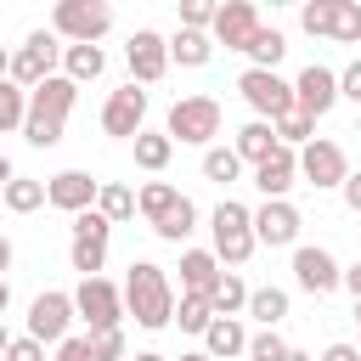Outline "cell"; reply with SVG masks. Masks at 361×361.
<instances>
[{
	"mask_svg": "<svg viewBox=\"0 0 361 361\" xmlns=\"http://www.w3.org/2000/svg\"><path fill=\"white\" fill-rule=\"evenodd\" d=\"M124 316H135V327L158 333L175 322V288H169V271L152 265V259H130V276H124Z\"/></svg>",
	"mask_w": 361,
	"mask_h": 361,
	"instance_id": "cell-1",
	"label": "cell"
},
{
	"mask_svg": "<svg viewBox=\"0 0 361 361\" xmlns=\"http://www.w3.org/2000/svg\"><path fill=\"white\" fill-rule=\"evenodd\" d=\"M73 102H79V85H73L68 73L45 79L39 90H28V118H23V135H28L34 147H56V141H62V130H68Z\"/></svg>",
	"mask_w": 361,
	"mask_h": 361,
	"instance_id": "cell-2",
	"label": "cell"
},
{
	"mask_svg": "<svg viewBox=\"0 0 361 361\" xmlns=\"http://www.w3.org/2000/svg\"><path fill=\"white\" fill-rule=\"evenodd\" d=\"M209 231H214V259L231 271V265H248V254L259 248V237H254V209L248 203H237V197H226L214 214H209Z\"/></svg>",
	"mask_w": 361,
	"mask_h": 361,
	"instance_id": "cell-3",
	"label": "cell"
},
{
	"mask_svg": "<svg viewBox=\"0 0 361 361\" xmlns=\"http://www.w3.org/2000/svg\"><path fill=\"white\" fill-rule=\"evenodd\" d=\"M113 28V6L107 0H56L51 6V34L68 45H96Z\"/></svg>",
	"mask_w": 361,
	"mask_h": 361,
	"instance_id": "cell-4",
	"label": "cell"
},
{
	"mask_svg": "<svg viewBox=\"0 0 361 361\" xmlns=\"http://www.w3.org/2000/svg\"><path fill=\"white\" fill-rule=\"evenodd\" d=\"M164 135L180 147H209L220 135V102L214 96H180L164 118Z\"/></svg>",
	"mask_w": 361,
	"mask_h": 361,
	"instance_id": "cell-5",
	"label": "cell"
},
{
	"mask_svg": "<svg viewBox=\"0 0 361 361\" xmlns=\"http://www.w3.org/2000/svg\"><path fill=\"white\" fill-rule=\"evenodd\" d=\"M56 62H62V39H56L51 28H34V34L11 51V85L39 90L45 79H56Z\"/></svg>",
	"mask_w": 361,
	"mask_h": 361,
	"instance_id": "cell-6",
	"label": "cell"
},
{
	"mask_svg": "<svg viewBox=\"0 0 361 361\" xmlns=\"http://www.w3.org/2000/svg\"><path fill=\"white\" fill-rule=\"evenodd\" d=\"M73 310L90 333H113V327H124V288H113L107 276H79Z\"/></svg>",
	"mask_w": 361,
	"mask_h": 361,
	"instance_id": "cell-7",
	"label": "cell"
},
{
	"mask_svg": "<svg viewBox=\"0 0 361 361\" xmlns=\"http://www.w3.org/2000/svg\"><path fill=\"white\" fill-rule=\"evenodd\" d=\"M237 90H243V102H248V107H254L265 124H276V118L299 113V102H293V85H288L282 73H265V68H243Z\"/></svg>",
	"mask_w": 361,
	"mask_h": 361,
	"instance_id": "cell-8",
	"label": "cell"
},
{
	"mask_svg": "<svg viewBox=\"0 0 361 361\" xmlns=\"http://www.w3.org/2000/svg\"><path fill=\"white\" fill-rule=\"evenodd\" d=\"M299 23H305V34H327L338 45H355L361 39V6L355 0H305L299 6Z\"/></svg>",
	"mask_w": 361,
	"mask_h": 361,
	"instance_id": "cell-9",
	"label": "cell"
},
{
	"mask_svg": "<svg viewBox=\"0 0 361 361\" xmlns=\"http://www.w3.org/2000/svg\"><path fill=\"white\" fill-rule=\"evenodd\" d=\"M299 180H310L316 192H338V186L350 180V158H344V147L327 141V135H316L310 147H299Z\"/></svg>",
	"mask_w": 361,
	"mask_h": 361,
	"instance_id": "cell-10",
	"label": "cell"
},
{
	"mask_svg": "<svg viewBox=\"0 0 361 361\" xmlns=\"http://www.w3.org/2000/svg\"><path fill=\"white\" fill-rule=\"evenodd\" d=\"M73 322H79V310H73V293H62V288H45L28 305V338H39V344H62Z\"/></svg>",
	"mask_w": 361,
	"mask_h": 361,
	"instance_id": "cell-11",
	"label": "cell"
},
{
	"mask_svg": "<svg viewBox=\"0 0 361 361\" xmlns=\"http://www.w3.org/2000/svg\"><path fill=\"white\" fill-rule=\"evenodd\" d=\"M124 62H130V85H158L169 73V39L158 28H135L124 39Z\"/></svg>",
	"mask_w": 361,
	"mask_h": 361,
	"instance_id": "cell-12",
	"label": "cell"
},
{
	"mask_svg": "<svg viewBox=\"0 0 361 361\" xmlns=\"http://www.w3.org/2000/svg\"><path fill=\"white\" fill-rule=\"evenodd\" d=\"M259 28H265V23H259V6H254V0H226V6L214 11L209 39H214V45H226V51H248Z\"/></svg>",
	"mask_w": 361,
	"mask_h": 361,
	"instance_id": "cell-13",
	"label": "cell"
},
{
	"mask_svg": "<svg viewBox=\"0 0 361 361\" xmlns=\"http://www.w3.org/2000/svg\"><path fill=\"white\" fill-rule=\"evenodd\" d=\"M102 130L118 135V141H135V135L147 130V90H135V85L113 90V96L102 102Z\"/></svg>",
	"mask_w": 361,
	"mask_h": 361,
	"instance_id": "cell-14",
	"label": "cell"
},
{
	"mask_svg": "<svg viewBox=\"0 0 361 361\" xmlns=\"http://www.w3.org/2000/svg\"><path fill=\"white\" fill-rule=\"evenodd\" d=\"M293 102H299V113H305V118L333 113V102H338V73H333V68H322V62L299 68V79H293Z\"/></svg>",
	"mask_w": 361,
	"mask_h": 361,
	"instance_id": "cell-15",
	"label": "cell"
},
{
	"mask_svg": "<svg viewBox=\"0 0 361 361\" xmlns=\"http://www.w3.org/2000/svg\"><path fill=\"white\" fill-rule=\"evenodd\" d=\"M96 197H102V180H90L85 169H62L45 180V203L62 214H85V209H96Z\"/></svg>",
	"mask_w": 361,
	"mask_h": 361,
	"instance_id": "cell-16",
	"label": "cell"
},
{
	"mask_svg": "<svg viewBox=\"0 0 361 361\" xmlns=\"http://www.w3.org/2000/svg\"><path fill=\"white\" fill-rule=\"evenodd\" d=\"M293 282L322 299V293H333V288L344 282V265H338L327 248H293Z\"/></svg>",
	"mask_w": 361,
	"mask_h": 361,
	"instance_id": "cell-17",
	"label": "cell"
},
{
	"mask_svg": "<svg viewBox=\"0 0 361 361\" xmlns=\"http://www.w3.org/2000/svg\"><path fill=\"white\" fill-rule=\"evenodd\" d=\"M299 209L288 203V197H276V203H259L254 209V237L265 243V248H288V243H299Z\"/></svg>",
	"mask_w": 361,
	"mask_h": 361,
	"instance_id": "cell-18",
	"label": "cell"
},
{
	"mask_svg": "<svg viewBox=\"0 0 361 361\" xmlns=\"http://www.w3.org/2000/svg\"><path fill=\"white\" fill-rule=\"evenodd\" d=\"M299 180V152L293 147H276L259 169H254V186L265 192V203H276V197H288V186Z\"/></svg>",
	"mask_w": 361,
	"mask_h": 361,
	"instance_id": "cell-19",
	"label": "cell"
},
{
	"mask_svg": "<svg viewBox=\"0 0 361 361\" xmlns=\"http://www.w3.org/2000/svg\"><path fill=\"white\" fill-rule=\"evenodd\" d=\"M220 259H214V248H186L180 254V293H197V299H209L214 288H220Z\"/></svg>",
	"mask_w": 361,
	"mask_h": 361,
	"instance_id": "cell-20",
	"label": "cell"
},
{
	"mask_svg": "<svg viewBox=\"0 0 361 361\" xmlns=\"http://www.w3.org/2000/svg\"><path fill=\"white\" fill-rule=\"evenodd\" d=\"M248 327L237 322V316H214L209 322V333H203V355H214V361H237V355H248Z\"/></svg>",
	"mask_w": 361,
	"mask_h": 361,
	"instance_id": "cell-21",
	"label": "cell"
},
{
	"mask_svg": "<svg viewBox=\"0 0 361 361\" xmlns=\"http://www.w3.org/2000/svg\"><path fill=\"white\" fill-rule=\"evenodd\" d=\"M231 147H237V158H243V164H254V169H259V164H265V158H271L282 141H276V124H265V118H248V124L237 130V141H231Z\"/></svg>",
	"mask_w": 361,
	"mask_h": 361,
	"instance_id": "cell-22",
	"label": "cell"
},
{
	"mask_svg": "<svg viewBox=\"0 0 361 361\" xmlns=\"http://www.w3.org/2000/svg\"><path fill=\"white\" fill-rule=\"evenodd\" d=\"M102 68H107V51H102V45H62V73H68L73 85L102 79Z\"/></svg>",
	"mask_w": 361,
	"mask_h": 361,
	"instance_id": "cell-23",
	"label": "cell"
},
{
	"mask_svg": "<svg viewBox=\"0 0 361 361\" xmlns=\"http://www.w3.org/2000/svg\"><path fill=\"white\" fill-rule=\"evenodd\" d=\"M214 56V39L209 34H197V28H175V39H169V62H180V68H203Z\"/></svg>",
	"mask_w": 361,
	"mask_h": 361,
	"instance_id": "cell-24",
	"label": "cell"
},
{
	"mask_svg": "<svg viewBox=\"0 0 361 361\" xmlns=\"http://www.w3.org/2000/svg\"><path fill=\"white\" fill-rule=\"evenodd\" d=\"M169 158H175V141H169L164 130H141V135H135V164H141V169L158 175V169H169Z\"/></svg>",
	"mask_w": 361,
	"mask_h": 361,
	"instance_id": "cell-25",
	"label": "cell"
},
{
	"mask_svg": "<svg viewBox=\"0 0 361 361\" xmlns=\"http://www.w3.org/2000/svg\"><path fill=\"white\" fill-rule=\"evenodd\" d=\"M175 203H180V192H175L169 180H147V186L135 192V209L147 214V226H158V220H164V214H169Z\"/></svg>",
	"mask_w": 361,
	"mask_h": 361,
	"instance_id": "cell-26",
	"label": "cell"
},
{
	"mask_svg": "<svg viewBox=\"0 0 361 361\" xmlns=\"http://www.w3.org/2000/svg\"><path fill=\"white\" fill-rule=\"evenodd\" d=\"M248 293H254V288H248L237 271H226L220 288L209 293V305H214V316H243V310H248Z\"/></svg>",
	"mask_w": 361,
	"mask_h": 361,
	"instance_id": "cell-27",
	"label": "cell"
},
{
	"mask_svg": "<svg viewBox=\"0 0 361 361\" xmlns=\"http://www.w3.org/2000/svg\"><path fill=\"white\" fill-rule=\"evenodd\" d=\"M243 56H248L254 68H265V73H276V62L288 56V39H282V28H259V34H254V45H248Z\"/></svg>",
	"mask_w": 361,
	"mask_h": 361,
	"instance_id": "cell-28",
	"label": "cell"
},
{
	"mask_svg": "<svg viewBox=\"0 0 361 361\" xmlns=\"http://www.w3.org/2000/svg\"><path fill=\"white\" fill-rule=\"evenodd\" d=\"M152 231H158L164 243H186V237L197 231V203H192V197H180V203H175V209H169V214H164Z\"/></svg>",
	"mask_w": 361,
	"mask_h": 361,
	"instance_id": "cell-29",
	"label": "cell"
},
{
	"mask_svg": "<svg viewBox=\"0 0 361 361\" xmlns=\"http://www.w3.org/2000/svg\"><path fill=\"white\" fill-rule=\"evenodd\" d=\"M248 316H254L259 327H276V322L288 316V293H282V288H254V293H248Z\"/></svg>",
	"mask_w": 361,
	"mask_h": 361,
	"instance_id": "cell-30",
	"label": "cell"
},
{
	"mask_svg": "<svg viewBox=\"0 0 361 361\" xmlns=\"http://www.w3.org/2000/svg\"><path fill=\"white\" fill-rule=\"evenodd\" d=\"M203 175H209L214 186H231V180L243 175V158H237V147H209V152H203Z\"/></svg>",
	"mask_w": 361,
	"mask_h": 361,
	"instance_id": "cell-31",
	"label": "cell"
},
{
	"mask_svg": "<svg viewBox=\"0 0 361 361\" xmlns=\"http://www.w3.org/2000/svg\"><path fill=\"white\" fill-rule=\"evenodd\" d=\"M96 209H102V214L118 226V220H130V214H135V192H130L124 180H102V197H96Z\"/></svg>",
	"mask_w": 361,
	"mask_h": 361,
	"instance_id": "cell-32",
	"label": "cell"
},
{
	"mask_svg": "<svg viewBox=\"0 0 361 361\" xmlns=\"http://www.w3.org/2000/svg\"><path fill=\"white\" fill-rule=\"evenodd\" d=\"M175 322H180V333H209L214 305H209V299H197V293H180V299H175Z\"/></svg>",
	"mask_w": 361,
	"mask_h": 361,
	"instance_id": "cell-33",
	"label": "cell"
},
{
	"mask_svg": "<svg viewBox=\"0 0 361 361\" xmlns=\"http://www.w3.org/2000/svg\"><path fill=\"white\" fill-rule=\"evenodd\" d=\"M23 118H28V90L11 85V79H0V135L6 130H23Z\"/></svg>",
	"mask_w": 361,
	"mask_h": 361,
	"instance_id": "cell-34",
	"label": "cell"
},
{
	"mask_svg": "<svg viewBox=\"0 0 361 361\" xmlns=\"http://www.w3.org/2000/svg\"><path fill=\"white\" fill-rule=\"evenodd\" d=\"M39 203H45V180H23V175H17V180L6 186V209H11V214H34Z\"/></svg>",
	"mask_w": 361,
	"mask_h": 361,
	"instance_id": "cell-35",
	"label": "cell"
},
{
	"mask_svg": "<svg viewBox=\"0 0 361 361\" xmlns=\"http://www.w3.org/2000/svg\"><path fill=\"white\" fill-rule=\"evenodd\" d=\"M276 141H282V147H310V141H316V118H305V113L276 118Z\"/></svg>",
	"mask_w": 361,
	"mask_h": 361,
	"instance_id": "cell-36",
	"label": "cell"
},
{
	"mask_svg": "<svg viewBox=\"0 0 361 361\" xmlns=\"http://www.w3.org/2000/svg\"><path fill=\"white\" fill-rule=\"evenodd\" d=\"M107 237H113V220H107L102 209L73 214V243H107Z\"/></svg>",
	"mask_w": 361,
	"mask_h": 361,
	"instance_id": "cell-37",
	"label": "cell"
},
{
	"mask_svg": "<svg viewBox=\"0 0 361 361\" xmlns=\"http://www.w3.org/2000/svg\"><path fill=\"white\" fill-rule=\"evenodd\" d=\"M68 259H73L79 276H102V265H107V243H73Z\"/></svg>",
	"mask_w": 361,
	"mask_h": 361,
	"instance_id": "cell-38",
	"label": "cell"
},
{
	"mask_svg": "<svg viewBox=\"0 0 361 361\" xmlns=\"http://www.w3.org/2000/svg\"><path fill=\"white\" fill-rule=\"evenodd\" d=\"M293 344H282V333L276 327H259L254 338H248V361H282Z\"/></svg>",
	"mask_w": 361,
	"mask_h": 361,
	"instance_id": "cell-39",
	"label": "cell"
},
{
	"mask_svg": "<svg viewBox=\"0 0 361 361\" xmlns=\"http://www.w3.org/2000/svg\"><path fill=\"white\" fill-rule=\"evenodd\" d=\"M90 355H96V361H130L124 327H113V333H90Z\"/></svg>",
	"mask_w": 361,
	"mask_h": 361,
	"instance_id": "cell-40",
	"label": "cell"
},
{
	"mask_svg": "<svg viewBox=\"0 0 361 361\" xmlns=\"http://www.w3.org/2000/svg\"><path fill=\"white\" fill-rule=\"evenodd\" d=\"M214 11H220V6H209V0H180V28L209 34V28H214Z\"/></svg>",
	"mask_w": 361,
	"mask_h": 361,
	"instance_id": "cell-41",
	"label": "cell"
},
{
	"mask_svg": "<svg viewBox=\"0 0 361 361\" xmlns=\"http://www.w3.org/2000/svg\"><path fill=\"white\" fill-rule=\"evenodd\" d=\"M51 361H96V355H90V333H68Z\"/></svg>",
	"mask_w": 361,
	"mask_h": 361,
	"instance_id": "cell-42",
	"label": "cell"
},
{
	"mask_svg": "<svg viewBox=\"0 0 361 361\" xmlns=\"http://www.w3.org/2000/svg\"><path fill=\"white\" fill-rule=\"evenodd\" d=\"M0 361H45V344H39V338H28V333H23V338H11V350H6V355H0Z\"/></svg>",
	"mask_w": 361,
	"mask_h": 361,
	"instance_id": "cell-43",
	"label": "cell"
},
{
	"mask_svg": "<svg viewBox=\"0 0 361 361\" xmlns=\"http://www.w3.org/2000/svg\"><path fill=\"white\" fill-rule=\"evenodd\" d=\"M338 96H344V102H355V107H361V56H355V62H350V68H344V73H338Z\"/></svg>",
	"mask_w": 361,
	"mask_h": 361,
	"instance_id": "cell-44",
	"label": "cell"
},
{
	"mask_svg": "<svg viewBox=\"0 0 361 361\" xmlns=\"http://www.w3.org/2000/svg\"><path fill=\"white\" fill-rule=\"evenodd\" d=\"M338 192H344V209H350V214H361V169H350V180H344Z\"/></svg>",
	"mask_w": 361,
	"mask_h": 361,
	"instance_id": "cell-45",
	"label": "cell"
},
{
	"mask_svg": "<svg viewBox=\"0 0 361 361\" xmlns=\"http://www.w3.org/2000/svg\"><path fill=\"white\" fill-rule=\"evenodd\" d=\"M316 361H361V344H327Z\"/></svg>",
	"mask_w": 361,
	"mask_h": 361,
	"instance_id": "cell-46",
	"label": "cell"
},
{
	"mask_svg": "<svg viewBox=\"0 0 361 361\" xmlns=\"http://www.w3.org/2000/svg\"><path fill=\"white\" fill-rule=\"evenodd\" d=\"M338 288H350V299H361V259L344 265V282H338Z\"/></svg>",
	"mask_w": 361,
	"mask_h": 361,
	"instance_id": "cell-47",
	"label": "cell"
},
{
	"mask_svg": "<svg viewBox=\"0 0 361 361\" xmlns=\"http://www.w3.org/2000/svg\"><path fill=\"white\" fill-rule=\"evenodd\" d=\"M11 180H17V164H11V158H6V152H0V192H6V186H11Z\"/></svg>",
	"mask_w": 361,
	"mask_h": 361,
	"instance_id": "cell-48",
	"label": "cell"
},
{
	"mask_svg": "<svg viewBox=\"0 0 361 361\" xmlns=\"http://www.w3.org/2000/svg\"><path fill=\"white\" fill-rule=\"evenodd\" d=\"M11 259H17V248H11V237H0V276L11 271Z\"/></svg>",
	"mask_w": 361,
	"mask_h": 361,
	"instance_id": "cell-49",
	"label": "cell"
},
{
	"mask_svg": "<svg viewBox=\"0 0 361 361\" xmlns=\"http://www.w3.org/2000/svg\"><path fill=\"white\" fill-rule=\"evenodd\" d=\"M0 79H11V51L0 45Z\"/></svg>",
	"mask_w": 361,
	"mask_h": 361,
	"instance_id": "cell-50",
	"label": "cell"
},
{
	"mask_svg": "<svg viewBox=\"0 0 361 361\" xmlns=\"http://www.w3.org/2000/svg\"><path fill=\"white\" fill-rule=\"evenodd\" d=\"M6 305H11V282L0 276V316H6Z\"/></svg>",
	"mask_w": 361,
	"mask_h": 361,
	"instance_id": "cell-51",
	"label": "cell"
},
{
	"mask_svg": "<svg viewBox=\"0 0 361 361\" xmlns=\"http://www.w3.org/2000/svg\"><path fill=\"white\" fill-rule=\"evenodd\" d=\"M130 361H169V355H158V350H135Z\"/></svg>",
	"mask_w": 361,
	"mask_h": 361,
	"instance_id": "cell-52",
	"label": "cell"
},
{
	"mask_svg": "<svg viewBox=\"0 0 361 361\" xmlns=\"http://www.w3.org/2000/svg\"><path fill=\"white\" fill-rule=\"evenodd\" d=\"M282 361H316V355H305V350H288V355H282Z\"/></svg>",
	"mask_w": 361,
	"mask_h": 361,
	"instance_id": "cell-53",
	"label": "cell"
},
{
	"mask_svg": "<svg viewBox=\"0 0 361 361\" xmlns=\"http://www.w3.org/2000/svg\"><path fill=\"white\" fill-rule=\"evenodd\" d=\"M6 350H11V333H6V322H0V355H6Z\"/></svg>",
	"mask_w": 361,
	"mask_h": 361,
	"instance_id": "cell-54",
	"label": "cell"
},
{
	"mask_svg": "<svg viewBox=\"0 0 361 361\" xmlns=\"http://www.w3.org/2000/svg\"><path fill=\"white\" fill-rule=\"evenodd\" d=\"M180 361H214V355H203V350H186V355H180Z\"/></svg>",
	"mask_w": 361,
	"mask_h": 361,
	"instance_id": "cell-55",
	"label": "cell"
},
{
	"mask_svg": "<svg viewBox=\"0 0 361 361\" xmlns=\"http://www.w3.org/2000/svg\"><path fill=\"white\" fill-rule=\"evenodd\" d=\"M355 327H361V299H355Z\"/></svg>",
	"mask_w": 361,
	"mask_h": 361,
	"instance_id": "cell-56",
	"label": "cell"
}]
</instances>
